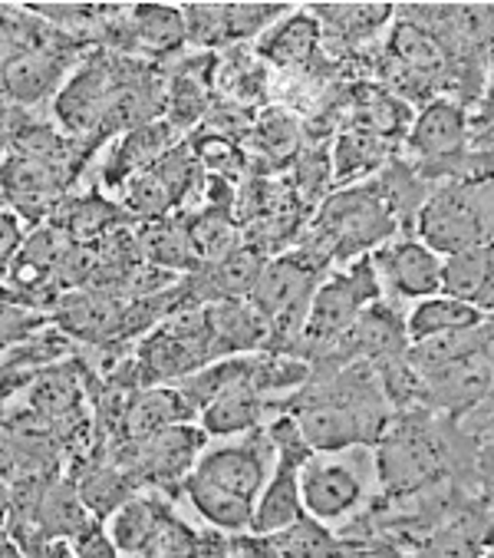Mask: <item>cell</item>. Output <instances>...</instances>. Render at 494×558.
Listing matches in <instances>:
<instances>
[{
	"mask_svg": "<svg viewBox=\"0 0 494 558\" xmlns=\"http://www.w3.org/2000/svg\"><path fill=\"white\" fill-rule=\"evenodd\" d=\"M188 31V47L201 53H214L218 47H237L271 31L291 4H258V0H221V4H178Z\"/></svg>",
	"mask_w": 494,
	"mask_h": 558,
	"instance_id": "obj_10",
	"label": "cell"
},
{
	"mask_svg": "<svg viewBox=\"0 0 494 558\" xmlns=\"http://www.w3.org/2000/svg\"><path fill=\"white\" fill-rule=\"evenodd\" d=\"M297 486H300L304 515H310L313 522H320L326 529L356 515L359 506L366 502L362 476L349 463L333 460V457H310L300 466Z\"/></svg>",
	"mask_w": 494,
	"mask_h": 558,
	"instance_id": "obj_12",
	"label": "cell"
},
{
	"mask_svg": "<svg viewBox=\"0 0 494 558\" xmlns=\"http://www.w3.org/2000/svg\"><path fill=\"white\" fill-rule=\"evenodd\" d=\"M376 301H383V288H380V278L373 271V262H369V255L349 262L343 271L326 275L320 281L310 307H307L300 338H297L291 357H297L304 364L320 361L343 338V333L356 324V317L369 304H376Z\"/></svg>",
	"mask_w": 494,
	"mask_h": 558,
	"instance_id": "obj_5",
	"label": "cell"
},
{
	"mask_svg": "<svg viewBox=\"0 0 494 558\" xmlns=\"http://www.w3.org/2000/svg\"><path fill=\"white\" fill-rule=\"evenodd\" d=\"M188 242H192V255L201 268V265H214V262L234 255L244 245V232L234 221L231 208L205 205L198 211H188Z\"/></svg>",
	"mask_w": 494,
	"mask_h": 558,
	"instance_id": "obj_25",
	"label": "cell"
},
{
	"mask_svg": "<svg viewBox=\"0 0 494 558\" xmlns=\"http://www.w3.org/2000/svg\"><path fill=\"white\" fill-rule=\"evenodd\" d=\"M208 436L195 423L165 426L152 436L119 442L109 460L129 476L139 493H165L172 496L178 483L192 473L198 457L205 453Z\"/></svg>",
	"mask_w": 494,
	"mask_h": 558,
	"instance_id": "obj_7",
	"label": "cell"
},
{
	"mask_svg": "<svg viewBox=\"0 0 494 558\" xmlns=\"http://www.w3.org/2000/svg\"><path fill=\"white\" fill-rule=\"evenodd\" d=\"M442 294L481 314H494V242L448 255L442 268Z\"/></svg>",
	"mask_w": 494,
	"mask_h": 558,
	"instance_id": "obj_20",
	"label": "cell"
},
{
	"mask_svg": "<svg viewBox=\"0 0 494 558\" xmlns=\"http://www.w3.org/2000/svg\"><path fill=\"white\" fill-rule=\"evenodd\" d=\"M406 159L429 185L465 179L471 169V130L465 106L452 96H435L422 106L406 133Z\"/></svg>",
	"mask_w": 494,
	"mask_h": 558,
	"instance_id": "obj_6",
	"label": "cell"
},
{
	"mask_svg": "<svg viewBox=\"0 0 494 558\" xmlns=\"http://www.w3.org/2000/svg\"><path fill=\"white\" fill-rule=\"evenodd\" d=\"M211 361L247 357V354H268V324L247 301H211L201 304Z\"/></svg>",
	"mask_w": 494,
	"mask_h": 558,
	"instance_id": "obj_17",
	"label": "cell"
},
{
	"mask_svg": "<svg viewBox=\"0 0 494 558\" xmlns=\"http://www.w3.org/2000/svg\"><path fill=\"white\" fill-rule=\"evenodd\" d=\"M0 410H4V400H0Z\"/></svg>",
	"mask_w": 494,
	"mask_h": 558,
	"instance_id": "obj_34",
	"label": "cell"
},
{
	"mask_svg": "<svg viewBox=\"0 0 494 558\" xmlns=\"http://www.w3.org/2000/svg\"><path fill=\"white\" fill-rule=\"evenodd\" d=\"M89 50H92L89 44L70 34H57L50 44L24 53L4 76H0V102L34 113L40 102L60 93L66 76L83 63Z\"/></svg>",
	"mask_w": 494,
	"mask_h": 558,
	"instance_id": "obj_9",
	"label": "cell"
},
{
	"mask_svg": "<svg viewBox=\"0 0 494 558\" xmlns=\"http://www.w3.org/2000/svg\"><path fill=\"white\" fill-rule=\"evenodd\" d=\"M307 11L317 17L323 44L333 47H356L369 40L396 14L393 4H310Z\"/></svg>",
	"mask_w": 494,
	"mask_h": 558,
	"instance_id": "obj_22",
	"label": "cell"
},
{
	"mask_svg": "<svg viewBox=\"0 0 494 558\" xmlns=\"http://www.w3.org/2000/svg\"><path fill=\"white\" fill-rule=\"evenodd\" d=\"M271 470L274 442L268 429H255L218 446H205V453L175 493H182L214 532L247 535Z\"/></svg>",
	"mask_w": 494,
	"mask_h": 558,
	"instance_id": "obj_1",
	"label": "cell"
},
{
	"mask_svg": "<svg viewBox=\"0 0 494 558\" xmlns=\"http://www.w3.org/2000/svg\"><path fill=\"white\" fill-rule=\"evenodd\" d=\"M494 140V80H491V89L487 96L481 99V117H478V140Z\"/></svg>",
	"mask_w": 494,
	"mask_h": 558,
	"instance_id": "obj_31",
	"label": "cell"
},
{
	"mask_svg": "<svg viewBox=\"0 0 494 558\" xmlns=\"http://www.w3.org/2000/svg\"><path fill=\"white\" fill-rule=\"evenodd\" d=\"M326 262H320L317 255H310L307 248L294 245L274 258L264 262L261 278L247 298L261 320L268 324V354H287L294 351L297 338H300V327L307 317V307L320 288V281L326 278Z\"/></svg>",
	"mask_w": 494,
	"mask_h": 558,
	"instance_id": "obj_4",
	"label": "cell"
},
{
	"mask_svg": "<svg viewBox=\"0 0 494 558\" xmlns=\"http://www.w3.org/2000/svg\"><path fill=\"white\" fill-rule=\"evenodd\" d=\"M373 271L380 278V288L393 291L396 298H409V301H425L442 294V268L445 258L435 255L429 245H422L412 235L403 239H390L386 245H380L373 255Z\"/></svg>",
	"mask_w": 494,
	"mask_h": 558,
	"instance_id": "obj_13",
	"label": "cell"
},
{
	"mask_svg": "<svg viewBox=\"0 0 494 558\" xmlns=\"http://www.w3.org/2000/svg\"><path fill=\"white\" fill-rule=\"evenodd\" d=\"M24 235H27L24 221L11 208H0V281L8 278V271L14 265V255L24 245Z\"/></svg>",
	"mask_w": 494,
	"mask_h": 558,
	"instance_id": "obj_29",
	"label": "cell"
},
{
	"mask_svg": "<svg viewBox=\"0 0 494 558\" xmlns=\"http://www.w3.org/2000/svg\"><path fill=\"white\" fill-rule=\"evenodd\" d=\"M47 324H50V317L40 314V311L0 301V361H4L17 344L34 338L37 330H44Z\"/></svg>",
	"mask_w": 494,
	"mask_h": 558,
	"instance_id": "obj_28",
	"label": "cell"
},
{
	"mask_svg": "<svg viewBox=\"0 0 494 558\" xmlns=\"http://www.w3.org/2000/svg\"><path fill=\"white\" fill-rule=\"evenodd\" d=\"M445 420L452 416L419 407L393 413L390 426L376 439V476L390 502L419 499L448 473L452 442L461 436V426L452 433Z\"/></svg>",
	"mask_w": 494,
	"mask_h": 558,
	"instance_id": "obj_2",
	"label": "cell"
},
{
	"mask_svg": "<svg viewBox=\"0 0 494 558\" xmlns=\"http://www.w3.org/2000/svg\"><path fill=\"white\" fill-rule=\"evenodd\" d=\"M390 143H383L380 136L349 126L339 140H336V153H333V179L336 182H356L369 172H376L390 162Z\"/></svg>",
	"mask_w": 494,
	"mask_h": 558,
	"instance_id": "obj_27",
	"label": "cell"
},
{
	"mask_svg": "<svg viewBox=\"0 0 494 558\" xmlns=\"http://www.w3.org/2000/svg\"><path fill=\"white\" fill-rule=\"evenodd\" d=\"M115 73H119V53L89 50L83 63L66 76L60 93L50 99L53 126L83 149V162H89L86 149L106 117L109 96L115 89Z\"/></svg>",
	"mask_w": 494,
	"mask_h": 558,
	"instance_id": "obj_8",
	"label": "cell"
},
{
	"mask_svg": "<svg viewBox=\"0 0 494 558\" xmlns=\"http://www.w3.org/2000/svg\"><path fill=\"white\" fill-rule=\"evenodd\" d=\"M70 551H73V558H119V551H115V545L109 542L102 522H92L86 532H79V535L70 542Z\"/></svg>",
	"mask_w": 494,
	"mask_h": 558,
	"instance_id": "obj_30",
	"label": "cell"
},
{
	"mask_svg": "<svg viewBox=\"0 0 494 558\" xmlns=\"http://www.w3.org/2000/svg\"><path fill=\"white\" fill-rule=\"evenodd\" d=\"M8 515H11V489L0 483V532L8 525Z\"/></svg>",
	"mask_w": 494,
	"mask_h": 558,
	"instance_id": "obj_33",
	"label": "cell"
},
{
	"mask_svg": "<svg viewBox=\"0 0 494 558\" xmlns=\"http://www.w3.org/2000/svg\"><path fill=\"white\" fill-rule=\"evenodd\" d=\"M0 558H24V548L4 532H0Z\"/></svg>",
	"mask_w": 494,
	"mask_h": 558,
	"instance_id": "obj_32",
	"label": "cell"
},
{
	"mask_svg": "<svg viewBox=\"0 0 494 558\" xmlns=\"http://www.w3.org/2000/svg\"><path fill=\"white\" fill-rule=\"evenodd\" d=\"M178 143H182V136L165 120H156V123H146V126L122 133L115 140V146L109 149L102 169H99V189L102 192H119L129 179L149 172Z\"/></svg>",
	"mask_w": 494,
	"mask_h": 558,
	"instance_id": "obj_16",
	"label": "cell"
},
{
	"mask_svg": "<svg viewBox=\"0 0 494 558\" xmlns=\"http://www.w3.org/2000/svg\"><path fill=\"white\" fill-rule=\"evenodd\" d=\"M277 558H362V545L349 535H336L333 529L313 522L310 515L297 519L291 529L277 535H264Z\"/></svg>",
	"mask_w": 494,
	"mask_h": 558,
	"instance_id": "obj_23",
	"label": "cell"
},
{
	"mask_svg": "<svg viewBox=\"0 0 494 558\" xmlns=\"http://www.w3.org/2000/svg\"><path fill=\"white\" fill-rule=\"evenodd\" d=\"M60 31L34 17L24 4H0V76H4L24 53L50 44Z\"/></svg>",
	"mask_w": 494,
	"mask_h": 558,
	"instance_id": "obj_26",
	"label": "cell"
},
{
	"mask_svg": "<svg viewBox=\"0 0 494 558\" xmlns=\"http://www.w3.org/2000/svg\"><path fill=\"white\" fill-rule=\"evenodd\" d=\"M251 371H255V357H251ZM251 371H247L244 380H237L234 387H227L221 397H214L201 413H198V429L205 436H218V439H237L255 429H264L268 420L284 413V400L264 397L255 380Z\"/></svg>",
	"mask_w": 494,
	"mask_h": 558,
	"instance_id": "obj_15",
	"label": "cell"
},
{
	"mask_svg": "<svg viewBox=\"0 0 494 558\" xmlns=\"http://www.w3.org/2000/svg\"><path fill=\"white\" fill-rule=\"evenodd\" d=\"M192 420H198V416L192 413V407L185 403V397L178 393L175 384L146 387V390H136L122 400L119 442L143 439V436H152L165 426H178V423H192Z\"/></svg>",
	"mask_w": 494,
	"mask_h": 558,
	"instance_id": "obj_18",
	"label": "cell"
},
{
	"mask_svg": "<svg viewBox=\"0 0 494 558\" xmlns=\"http://www.w3.org/2000/svg\"><path fill=\"white\" fill-rule=\"evenodd\" d=\"M214 57L218 53H182L165 66V123L182 136L198 126L214 99Z\"/></svg>",
	"mask_w": 494,
	"mask_h": 558,
	"instance_id": "obj_14",
	"label": "cell"
},
{
	"mask_svg": "<svg viewBox=\"0 0 494 558\" xmlns=\"http://www.w3.org/2000/svg\"><path fill=\"white\" fill-rule=\"evenodd\" d=\"M70 172L47 166L40 159L4 153L0 159V202L11 208L24 226H44L57 205L70 195Z\"/></svg>",
	"mask_w": 494,
	"mask_h": 558,
	"instance_id": "obj_11",
	"label": "cell"
},
{
	"mask_svg": "<svg viewBox=\"0 0 494 558\" xmlns=\"http://www.w3.org/2000/svg\"><path fill=\"white\" fill-rule=\"evenodd\" d=\"M169 502L159 493L149 496H133L129 502H122L102 525L109 542L115 545L119 558H143L152 542L162 532V522L169 515Z\"/></svg>",
	"mask_w": 494,
	"mask_h": 558,
	"instance_id": "obj_21",
	"label": "cell"
},
{
	"mask_svg": "<svg viewBox=\"0 0 494 558\" xmlns=\"http://www.w3.org/2000/svg\"><path fill=\"white\" fill-rule=\"evenodd\" d=\"M320 47H323V34H320L317 17L307 8H294L284 21H277L271 31L261 34L255 57L277 70L300 73L310 66V60L320 53Z\"/></svg>",
	"mask_w": 494,
	"mask_h": 558,
	"instance_id": "obj_19",
	"label": "cell"
},
{
	"mask_svg": "<svg viewBox=\"0 0 494 558\" xmlns=\"http://www.w3.org/2000/svg\"><path fill=\"white\" fill-rule=\"evenodd\" d=\"M487 314L455 301V298H445V294H435V298H425V301H416V307L409 311L406 317V341L409 344H422V341H435V338H448V333H461V330H471L484 320Z\"/></svg>",
	"mask_w": 494,
	"mask_h": 558,
	"instance_id": "obj_24",
	"label": "cell"
},
{
	"mask_svg": "<svg viewBox=\"0 0 494 558\" xmlns=\"http://www.w3.org/2000/svg\"><path fill=\"white\" fill-rule=\"evenodd\" d=\"M0 208H4V202H0Z\"/></svg>",
	"mask_w": 494,
	"mask_h": 558,
	"instance_id": "obj_35",
	"label": "cell"
},
{
	"mask_svg": "<svg viewBox=\"0 0 494 558\" xmlns=\"http://www.w3.org/2000/svg\"><path fill=\"white\" fill-rule=\"evenodd\" d=\"M396 232L399 221L390 202L383 198L380 185L366 182L333 192L323 202L313 229L297 245L317 255L320 262L333 265V262H349V258L356 262L362 255H373L380 245L396 239Z\"/></svg>",
	"mask_w": 494,
	"mask_h": 558,
	"instance_id": "obj_3",
	"label": "cell"
}]
</instances>
